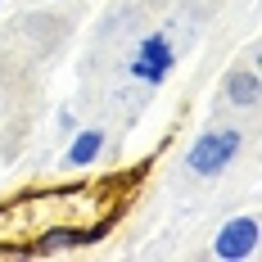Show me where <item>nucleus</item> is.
Masks as SVG:
<instances>
[{
	"label": "nucleus",
	"mask_w": 262,
	"mask_h": 262,
	"mask_svg": "<svg viewBox=\"0 0 262 262\" xmlns=\"http://www.w3.org/2000/svg\"><path fill=\"white\" fill-rule=\"evenodd\" d=\"M258 217H231L222 231H217V244H212V253L217 258H226V262H244V258H253L258 253Z\"/></svg>",
	"instance_id": "obj_3"
},
{
	"label": "nucleus",
	"mask_w": 262,
	"mask_h": 262,
	"mask_svg": "<svg viewBox=\"0 0 262 262\" xmlns=\"http://www.w3.org/2000/svg\"><path fill=\"white\" fill-rule=\"evenodd\" d=\"M235 154H239V131L235 127H212V131H204V136L190 145L185 163H190L194 177H217V172L231 167Z\"/></svg>",
	"instance_id": "obj_1"
},
{
	"label": "nucleus",
	"mask_w": 262,
	"mask_h": 262,
	"mask_svg": "<svg viewBox=\"0 0 262 262\" xmlns=\"http://www.w3.org/2000/svg\"><path fill=\"white\" fill-rule=\"evenodd\" d=\"M226 100L239 108H253L262 100L258 91V73H226Z\"/></svg>",
	"instance_id": "obj_4"
},
{
	"label": "nucleus",
	"mask_w": 262,
	"mask_h": 262,
	"mask_svg": "<svg viewBox=\"0 0 262 262\" xmlns=\"http://www.w3.org/2000/svg\"><path fill=\"white\" fill-rule=\"evenodd\" d=\"M104 231H54V235H46L36 249L41 253H54V249H68V244H91V239H100Z\"/></svg>",
	"instance_id": "obj_6"
},
{
	"label": "nucleus",
	"mask_w": 262,
	"mask_h": 262,
	"mask_svg": "<svg viewBox=\"0 0 262 262\" xmlns=\"http://www.w3.org/2000/svg\"><path fill=\"white\" fill-rule=\"evenodd\" d=\"M100 149H104V131H81L77 140H73V145H68V158H63V163H68V167H86V163H95V158H100Z\"/></svg>",
	"instance_id": "obj_5"
},
{
	"label": "nucleus",
	"mask_w": 262,
	"mask_h": 262,
	"mask_svg": "<svg viewBox=\"0 0 262 262\" xmlns=\"http://www.w3.org/2000/svg\"><path fill=\"white\" fill-rule=\"evenodd\" d=\"M172 63H177V50L167 46V36H145L136 46V54H131V77L158 86V81H167Z\"/></svg>",
	"instance_id": "obj_2"
}]
</instances>
